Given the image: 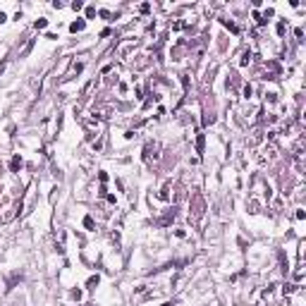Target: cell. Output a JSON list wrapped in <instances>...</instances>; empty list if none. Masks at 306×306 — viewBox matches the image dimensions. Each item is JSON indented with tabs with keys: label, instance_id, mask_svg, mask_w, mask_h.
<instances>
[{
	"label": "cell",
	"instance_id": "1",
	"mask_svg": "<svg viewBox=\"0 0 306 306\" xmlns=\"http://www.w3.org/2000/svg\"><path fill=\"white\" fill-rule=\"evenodd\" d=\"M84 29H86V19H81V17H77L72 24H70V31H72V34H81Z\"/></svg>",
	"mask_w": 306,
	"mask_h": 306
},
{
	"label": "cell",
	"instance_id": "2",
	"mask_svg": "<svg viewBox=\"0 0 306 306\" xmlns=\"http://www.w3.org/2000/svg\"><path fill=\"white\" fill-rule=\"evenodd\" d=\"M84 230H89V232H93V230H96V223H93V218H91V215L84 218Z\"/></svg>",
	"mask_w": 306,
	"mask_h": 306
},
{
	"label": "cell",
	"instance_id": "3",
	"mask_svg": "<svg viewBox=\"0 0 306 306\" xmlns=\"http://www.w3.org/2000/svg\"><path fill=\"white\" fill-rule=\"evenodd\" d=\"M98 282H100L98 275H91V278L86 280V287H89V289H96V287H98Z\"/></svg>",
	"mask_w": 306,
	"mask_h": 306
},
{
	"label": "cell",
	"instance_id": "4",
	"mask_svg": "<svg viewBox=\"0 0 306 306\" xmlns=\"http://www.w3.org/2000/svg\"><path fill=\"white\" fill-rule=\"evenodd\" d=\"M249 62H251V50H244V55H242V60H239V65H242V67H246Z\"/></svg>",
	"mask_w": 306,
	"mask_h": 306
},
{
	"label": "cell",
	"instance_id": "5",
	"mask_svg": "<svg viewBox=\"0 0 306 306\" xmlns=\"http://www.w3.org/2000/svg\"><path fill=\"white\" fill-rule=\"evenodd\" d=\"M10 168H12V172H17L19 168H22V158H19V155H15V158H12V165H10Z\"/></svg>",
	"mask_w": 306,
	"mask_h": 306
},
{
	"label": "cell",
	"instance_id": "6",
	"mask_svg": "<svg viewBox=\"0 0 306 306\" xmlns=\"http://www.w3.org/2000/svg\"><path fill=\"white\" fill-rule=\"evenodd\" d=\"M45 27H48V19H45V17H41V19L34 22V29H45Z\"/></svg>",
	"mask_w": 306,
	"mask_h": 306
},
{
	"label": "cell",
	"instance_id": "7",
	"mask_svg": "<svg viewBox=\"0 0 306 306\" xmlns=\"http://www.w3.org/2000/svg\"><path fill=\"white\" fill-rule=\"evenodd\" d=\"M96 17V7L91 5V7H86V19H93Z\"/></svg>",
	"mask_w": 306,
	"mask_h": 306
},
{
	"label": "cell",
	"instance_id": "8",
	"mask_svg": "<svg viewBox=\"0 0 306 306\" xmlns=\"http://www.w3.org/2000/svg\"><path fill=\"white\" fill-rule=\"evenodd\" d=\"M294 218H297V220H304V218H306L304 208H297V213H294Z\"/></svg>",
	"mask_w": 306,
	"mask_h": 306
},
{
	"label": "cell",
	"instance_id": "9",
	"mask_svg": "<svg viewBox=\"0 0 306 306\" xmlns=\"http://www.w3.org/2000/svg\"><path fill=\"white\" fill-rule=\"evenodd\" d=\"M251 93H253V89L246 84V86H244V98H251Z\"/></svg>",
	"mask_w": 306,
	"mask_h": 306
},
{
	"label": "cell",
	"instance_id": "10",
	"mask_svg": "<svg viewBox=\"0 0 306 306\" xmlns=\"http://www.w3.org/2000/svg\"><path fill=\"white\" fill-rule=\"evenodd\" d=\"M81 7H84V2H79V0H74V2H72V10H74V12H79Z\"/></svg>",
	"mask_w": 306,
	"mask_h": 306
},
{
	"label": "cell",
	"instance_id": "11",
	"mask_svg": "<svg viewBox=\"0 0 306 306\" xmlns=\"http://www.w3.org/2000/svg\"><path fill=\"white\" fill-rule=\"evenodd\" d=\"M98 180H100V182H108V172L100 170V172H98Z\"/></svg>",
	"mask_w": 306,
	"mask_h": 306
},
{
	"label": "cell",
	"instance_id": "12",
	"mask_svg": "<svg viewBox=\"0 0 306 306\" xmlns=\"http://www.w3.org/2000/svg\"><path fill=\"white\" fill-rule=\"evenodd\" d=\"M72 299H77V301H79V299H81V289H72Z\"/></svg>",
	"mask_w": 306,
	"mask_h": 306
},
{
	"label": "cell",
	"instance_id": "13",
	"mask_svg": "<svg viewBox=\"0 0 306 306\" xmlns=\"http://www.w3.org/2000/svg\"><path fill=\"white\" fill-rule=\"evenodd\" d=\"M45 38H48V41H55V38H57V34H53V31H48V34H45Z\"/></svg>",
	"mask_w": 306,
	"mask_h": 306
},
{
	"label": "cell",
	"instance_id": "14",
	"mask_svg": "<svg viewBox=\"0 0 306 306\" xmlns=\"http://www.w3.org/2000/svg\"><path fill=\"white\" fill-rule=\"evenodd\" d=\"M175 237H180V239H182V237H187V232H184V230H175Z\"/></svg>",
	"mask_w": 306,
	"mask_h": 306
},
{
	"label": "cell",
	"instance_id": "15",
	"mask_svg": "<svg viewBox=\"0 0 306 306\" xmlns=\"http://www.w3.org/2000/svg\"><path fill=\"white\" fill-rule=\"evenodd\" d=\"M5 22H7V15H5V12H0V24H5Z\"/></svg>",
	"mask_w": 306,
	"mask_h": 306
}]
</instances>
